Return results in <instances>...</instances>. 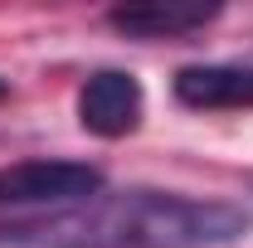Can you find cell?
<instances>
[{"label": "cell", "instance_id": "cell-1", "mask_svg": "<svg viewBox=\"0 0 253 248\" xmlns=\"http://www.w3.org/2000/svg\"><path fill=\"white\" fill-rule=\"evenodd\" d=\"M25 248H224L253 234V209L234 200H195L180 190H97L63 214L5 224Z\"/></svg>", "mask_w": 253, "mask_h": 248}, {"label": "cell", "instance_id": "cell-2", "mask_svg": "<svg viewBox=\"0 0 253 248\" xmlns=\"http://www.w3.org/2000/svg\"><path fill=\"white\" fill-rule=\"evenodd\" d=\"M102 190V170L88 161H15L0 165V224L63 214Z\"/></svg>", "mask_w": 253, "mask_h": 248}, {"label": "cell", "instance_id": "cell-3", "mask_svg": "<svg viewBox=\"0 0 253 248\" xmlns=\"http://www.w3.org/2000/svg\"><path fill=\"white\" fill-rule=\"evenodd\" d=\"M146 117V93L126 68H97L93 78L78 88V126L102 141L131 136Z\"/></svg>", "mask_w": 253, "mask_h": 248}, {"label": "cell", "instance_id": "cell-4", "mask_svg": "<svg viewBox=\"0 0 253 248\" xmlns=\"http://www.w3.org/2000/svg\"><path fill=\"white\" fill-rule=\"evenodd\" d=\"M180 107L195 112H244L253 107V68L249 63H185L170 78Z\"/></svg>", "mask_w": 253, "mask_h": 248}, {"label": "cell", "instance_id": "cell-5", "mask_svg": "<svg viewBox=\"0 0 253 248\" xmlns=\"http://www.w3.org/2000/svg\"><path fill=\"white\" fill-rule=\"evenodd\" d=\"M219 20V5H180V0H151V5H117L107 10V25L126 39H185Z\"/></svg>", "mask_w": 253, "mask_h": 248}, {"label": "cell", "instance_id": "cell-6", "mask_svg": "<svg viewBox=\"0 0 253 248\" xmlns=\"http://www.w3.org/2000/svg\"><path fill=\"white\" fill-rule=\"evenodd\" d=\"M0 97H5V78H0Z\"/></svg>", "mask_w": 253, "mask_h": 248}]
</instances>
